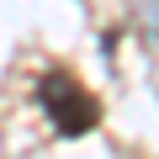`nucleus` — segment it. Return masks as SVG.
Masks as SVG:
<instances>
[{
    "label": "nucleus",
    "mask_w": 159,
    "mask_h": 159,
    "mask_svg": "<svg viewBox=\"0 0 159 159\" xmlns=\"http://www.w3.org/2000/svg\"><path fill=\"white\" fill-rule=\"evenodd\" d=\"M37 96H43V106H48V117H53V127H58L64 138L90 133L96 117H101V106L85 96V85H80L69 69H48V74H43V85H37Z\"/></svg>",
    "instance_id": "f257e3e1"
}]
</instances>
